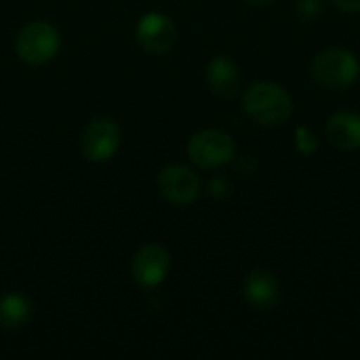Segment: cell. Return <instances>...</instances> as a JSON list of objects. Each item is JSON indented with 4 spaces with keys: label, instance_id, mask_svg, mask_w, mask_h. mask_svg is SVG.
<instances>
[{
    "label": "cell",
    "instance_id": "cell-6",
    "mask_svg": "<svg viewBox=\"0 0 360 360\" xmlns=\"http://www.w3.org/2000/svg\"><path fill=\"white\" fill-rule=\"evenodd\" d=\"M169 268H171L169 251L162 245L150 243L135 253L133 264H131V274L139 287L154 289L167 278Z\"/></svg>",
    "mask_w": 360,
    "mask_h": 360
},
{
    "label": "cell",
    "instance_id": "cell-4",
    "mask_svg": "<svg viewBox=\"0 0 360 360\" xmlns=\"http://www.w3.org/2000/svg\"><path fill=\"white\" fill-rule=\"evenodd\" d=\"M236 154L234 139L217 129H205L190 137L188 156L200 169H219L228 165Z\"/></svg>",
    "mask_w": 360,
    "mask_h": 360
},
{
    "label": "cell",
    "instance_id": "cell-16",
    "mask_svg": "<svg viewBox=\"0 0 360 360\" xmlns=\"http://www.w3.org/2000/svg\"><path fill=\"white\" fill-rule=\"evenodd\" d=\"M331 2L342 13H352V15L360 13V0H331Z\"/></svg>",
    "mask_w": 360,
    "mask_h": 360
},
{
    "label": "cell",
    "instance_id": "cell-9",
    "mask_svg": "<svg viewBox=\"0 0 360 360\" xmlns=\"http://www.w3.org/2000/svg\"><path fill=\"white\" fill-rule=\"evenodd\" d=\"M137 42L154 55H162L173 49L177 40V27L171 17L162 13H148L137 23Z\"/></svg>",
    "mask_w": 360,
    "mask_h": 360
},
{
    "label": "cell",
    "instance_id": "cell-17",
    "mask_svg": "<svg viewBox=\"0 0 360 360\" xmlns=\"http://www.w3.org/2000/svg\"><path fill=\"white\" fill-rule=\"evenodd\" d=\"M245 2H249V4H253V6H272L276 0H245Z\"/></svg>",
    "mask_w": 360,
    "mask_h": 360
},
{
    "label": "cell",
    "instance_id": "cell-1",
    "mask_svg": "<svg viewBox=\"0 0 360 360\" xmlns=\"http://www.w3.org/2000/svg\"><path fill=\"white\" fill-rule=\"evenodd\" d=\"M243 112L255 124L274 129L285 124L293 114V97L278 82H255L243 95Z\"/></svg>",
    "mask_w": 360,
    "mask_h": 360
},
{
    "label": "cell",
    "instance_id": "cell-3",
    "mask_svg": "<svg viewBox=\"0 0 360 360\" xmlns=\"http://www.w3.org/2000/svg\"><path fill=\"white\" fill-rule=\"evenodd\" d=\"M15 51L25 63H46L59 51V32L49 21H32L17 34Z\"/></svg>",
    "mask_w": 360,
    "mask_h": 360
},
{
    "label": "cell",
    "instance_id": "cell-12",
    "mask_svg": "<svg viewBox=\"0 0 360 360\" xmlns=\"http://www.w3.org/2000/svg\"><path fill=\"white\" fill-rule=\"evenodd\" d=\"M34 316V306L23 293H4L0 297V329L19 331Z\"/></svg>",
    "mask_w": 360,
    "mask_h": 360
},
{
    "label": "cell",
    "instance_id": "cell-7",
    "mask_svg": "<svg viewBox=\"0 0 360 360\" xmlns=\"http://www.w3.org/2000/svg\"><path fill=\"white\" fill-rule=\"evenodd\" d=\"M281 281L266 268L251 270L243 281V297L257 312H270L281 304Z\"/></svg>",
    "mask_w": 360,
    "mask_h": 360
},
{
    "label": "cell",
    "instance_id": "cell-11",
    "mask_svg": "<svg viewBox=\"0 0 360 360\" xmlns=\"http://www.w3.org/2000/svg\"><path fill=\"white\" fill-rule=\"evenodd\" d=\"M207 82L221 99H232L240 91V68L234 59L217 55L207 65Z\"/></svg>",
    "mask_w": 360,
    "mask_h": 360
},
{
    "label": "cell",
    "instance_id": "cell-8",
    "mask_svg": "<svg viewBox=\"0 0 360 360\" xmlns=\"http://www.w3.org/2000/svg\"><path fill=\"white\" fill-rule=\"evenodd\" d=\"M158 188H160V194L169 202L190 205L200 194V179L192 169H188L184 165H171L160 171Z\"/></svg>",
    "mask_w": 360,
    "mask_h": 360
},
{
    "label": "cell",
    "instance_id": "cell-5",
    "mask_svg": "<svg viewBox=\"0 0 360 360\" xmlns=\"http://www.w3.org/2000/svg\"><path fill=\"white\" fill-rule=\"evenodd\" d=\"M120 146V129L112 118H95L86 124L80 137L82 156L91 162L110 160Z\"/></svg>",
    "mask_w": 360,
    "mask_h": 360
},
{
    "label": "cell",
    "instance_id": "cell-10",
    "mask_svg": "<svg viewBox=\"0 0 360 360\" xmlns=\"http://www.w3.org/2000/svg\"><path fill=\"white\" fill-rule=\"evenodd\" d=\"M325 135L329 143L344 152H354L360 148V114L352 110L335 112L325 124Z\"/></svg>",
    "mask_w": 360,
    "mask_h": 360
},
{
    "label": "cell",
    "instance_id": "cell-2",
    "mask_svg": "<svg viewBox=\"0 0 360 360\" xmlns=\"http://www.w3.org/2000/svg\"><path fill=\"white\" fill-rule=\"evenodd\" d=\"M312 78L325 89H346L356 82L360 74L359 57L348 49H325L310 63Z\"/></svg>",
    "mask_w": 360,
    "mask_h": 360
},
{
    "label": "cell",
    "instance_id": "cell-14",
    "mask_svg": "<svg viewBox=\"0 0 360 360\" xmlns=\"http://www.w3.org/2000/svg\"><path fill=\"white\" fill-rule=\"evenodd\" d=\"M295 13L304 21H316L323 15V0H297Z\"/></svg>",
    "mask_w": 360,
    "mask_h": 360
},
{
    "label": "cell",
    "instance_id": "cell-15",
    "mask_svg": "<svg viewBox=\"0 0 360 360\" xmlns=\"http://www.w3.org/2000/svg\"><path fill=\"white\" fill-rule=\"evenodd\" d=\"M232 192V186L226 177H213L209 181V194H213L215 198H224Z\"/></svg>",
    "mask_w": 360,
    "mask_h": 360
},
{
    "label": "cell",
    "instance_id": "cell-13",
    "mask_svg": "<svg viewBox=\"0 0 360 360\" xmlns=\"http://www.w3.org/2000/svg\"><path fill=\"white\" fill-rule=\"evenodd\" d=\"M293 139H295V150L304 156H312L319 150V137L314 135V131L308 124H300L295 129Z\"/></svg>",
    "mask_w": 360,
    "mask_h": 360
}]
</instances>
